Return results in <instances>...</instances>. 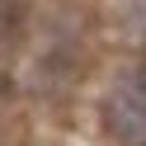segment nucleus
Here are the masks:
<instances>
[{"instance_id": "nucleus-2", "label": "nucleus", "mask_w": 146, "mask_h": 146, "mask_svg": "<svg viewBox=\"0 0 146 146\" xmlns=\"http://www.w3.org/2000/svg\"><path fill=\"white\" fill-rule=\"evenodd\" d=\"M113 14H118V29L137 47H146V0H113Z\"/></svg>"}, {"instance_id": "nucleus-1", "label": "nucleus", "mask_w": 146, "mask_h": 146, "mask_svg": "<svg viewBox=\"0 0 146 146\" xmlns=\"http://www.w3.org/2000/svg\"><path fill=\"white\" fill-rule=\"evenodd\" d=\"M99 113H104V132L118 146H146V61L108 80Z\"/></svg>"}]
</instances>
